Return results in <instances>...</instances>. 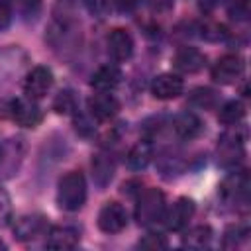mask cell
Listing matches in <instances>:
<instances>
[{
    "label": "cell",
    "mask_w": 251,
    "mask_h": 251,
    "mask_svg": "<svg viewBox=\"0 0 251 251\" xmlns=\"http://www.w3.org/2000/svg\"><path fill=\"white\" fill-rule=\"evenodd\" d=\"M114 173H116V161L110 153L94 155V159H92V180L100 190L106 188L112 182Z\"/></svg>",
    "instance_id": "ac0fdd59"
},
{
    "label": "cell",
    "mask_w": 251,
    "mask_h": 251,
    "mask_svg": "<svg viewBox=\"0 0 251 251\" xmlns=\"http://www.w3.org/2000/svg\"><path fill=\"white\" fill-rule=\"evenodd\" d=\"M12 4L25 22L35 20L41 12V0H12Z\"/></svg>",
    "instance_id": "cb8c5ba5"
},
{
    "label": "cell",
    "mask_w": 251,
    "mask_h": 251,
    "mask_svg": "<svg viewBox=\"0 0 251 251\" xmlns=\"http://www.w3.org/2000/svg\"><path fill=\"white\" fill-rule=\"evenodd\" d=\"M243 116H245V106H243V102H239V100H229V102H226L222 108H220V122L224 124V126H235V124H239L241 120H243Z\"/></svg>",
    "instance_id": "7402d4cb"
},
{
    "label": "cell",
    "mask_w": 251,
    "mask_h": 251,
    "mask_svg": "<svg viewBox=\"0 0 251 251\" xmlns=\"http://www.w3.org/2000/svg\"><path fill=\"white\" fill-rule=\"evenodd\" d=\"M126 226H127V212L120 202L112 200V202H106L100 208V212H98V227L104 233H120Z\"/></svg>",
    "instance_id": "9c48e42d"
},
{
    "label": "cell",
    "mask_w": 251,
    "mask_h": 251,
    "mask_svg": "<svg viewBox=\"0 0 251 251\" xmlns=\"http://www.w3.org/2000/svg\"><path fill=\"white\" fill-rule=\"evenodd\" d=\"M243 69H245L243 59L235 53H229V55L220 57L214 63L210 75H212V80L218 84H233L243 75Z\"/></svg>",
    "instance_id": "8992f818"
},
{
    "label": "cell",
    "mask_w": 251,
    "mask_h": 251,
    "mask_svg": "<svg viewBox=\"0 0 251 251\" xmlns=\"http://www.w3.org/2000/svg\"><path fill=\"white\" fill-rule=\"evenodd\" d=\"M245 155V129L235 124L227 126V129L218 139V165L226 169H235L243 161Z\"/></svg>",
    "instance_id": "3957f363"
},
{
    "label": "cell",
    "mask_w": 251,
    "mask_h": 251,
    "mask_svg": "<svg viewBox=\"0 0 251 251\" xmlns=\"http://www.w3.org/2000/svg\"><path fill=\"white\" fill-rule=\"evenodd\" d=\"M86 202V178L78 171H69L59 178L57 204L65 212H78Z\"/></svg>",
    "instance_id": "7a4b0ae2"
},
{
    "label": "cell",
    "mask_w": 251,
    "mask_h": 251,
    "mask_svg": "<svg viewBox=\"0 0 251 251\" xmlns=\"http://www.w3.org/2000/svg\"><path fill=\"white\" fill-rule=\"evenodd\" d=\"M4 157H6V143L0 141V171H2V165H4Z\"/></svg>",
    "instance_id": "d6a6232c"
},
{
    "label": "cell",
    "mask_w": 251,
    "mask_h": 251,
    "mask_svg": "<svg viewBox=\"0 0 251 251\" xmlns=\"http://www.w3.org/2000/svg\"><path fill=\"white\" fill-rule=\"evenodd\" d=\"M14 18V4L12 0H0V31H4Z\"/></svg>",
    "instance_id": "f546056e"
},
{
    "label": "cell",
    "mask_w": 251,
    "mask_h": 251,
    "mask_svg": "<svg viewBox=\"0 0 251 251\" xmlns=\"http://www.w3.org/2000/svg\"><path fill=\"white\" fill-rule=\"evenodd\" d=\"M47 220L39 214H24V216H18L12 224V231H14V237L18 241H33L37 239L39 235H45L47 233Z\"/></svg>",
    "instance_id": "ba28073f"
},
{
    "label": "cell",
    "mask_w": 251,
    "mask_h": 251,
    "mask_svg": "<svg viewBox=\"0 0 251 251\" xmlns=\"http://www.w3.org/2000/svg\"><path fill=\"white\" fill-rule=\"evenodd\" d=\"M216 4H218V0H198V6L202 12H210Z\"/></svg>",
    "instance_id": "1f68e13d"
},
{
    "label": "cell",
    "mask_w": 251,
    "mask_h": 251,
    "mask_svg": "<svg viewBox=\"0 0 251 251\" xmlns=\"http://www.w3.org/2000/svg\"><path fill=\"white\" fill-rule=\"evenodd\" d=\"M212 241V229L208 226H196L182 235V245L188 249H204Z\"/></svg>",
    "instance_id": "ffe728a7"
},
{
    "label": "cell",
    "mask_w": 251,
    "mask_h": 251,
    "mask_svg": "<svg viewBox=\"0 0 251 251\" xmlns=\"http://www.w3.org/2000/svg\"><path fill=\"white\" fill-rule=\"evenodd\" d=\"M51 86H53V73L45 65L33 67L24 78V94L33 100L43 98L51 90Z\"/></svg>",
    "instance_id": "52a82bcc"
},
{
    "label": "cell",
    "mask_w": 251,
    "mask_h": 251,
    "mask_svg": "<svg viewBox=\"0 0 251 251\" xmlns=\"http://www.w3.org/2000/svg\"><path fill=\"white\" fill-rule=\"evenodd\" d=\"M53 110L63 116H75L78 110H76V96L73 94V90H61L53 98Z\"/></svg>",
    "instance_id": "603a6c76"
},
{
    "label": "cell",
    "mask_w": 251,
    "mask_h": 251,
    "mask_svg": "<svg viewBox=\"0 0 251 251\" xmlns=\"http://www.w3.org/2000/svg\"><path fill=\"white\" fill-rule=\"evenodd\" d=\"M45 235H47L45 245L51 247V249H73L80 241V233L73 226H57V227H51V229H47Z\"/></svg>",
    "instance_id": "2e32d148"
},
{
    "label": "cell",
    "mask_w": 251,
    "mask_h": 251,
    "mask_svg": "<svg viewBox=\"0 0 251 251\" xmlns=\"http://www.w3.org/2000/svg\"><path fill=\"white\" fill-rule=\"evenodd\" d=\"M194 216V202L186 196L178 198L169 210H165V216H163V222L167 226V229L171 231H182L188 222L192 220Z\"/></svg>",
    "instance_id": "30bf717a"
},
{
    "label": "cell",
    "mask_w": 251,
    "mask_h": 251,
    "mask_svg": "<svg viewBox=\"0 0 251 251\" xmlns=\"http://www.w3.org/2000/svg\"><path fill=\"white\" fill-rule=\"evenodd\" d=\"M12 218V202L4 186L0 184V226H6Z\"/></svg>",
    "instance_id": "f1b7e54d"
},
{
    "label": "cell",
    "mask_w": 251,
    "mask_h": 251,
    "mask_svg": "<svg viewBox=\"0 0 251 251\" xmlns=\"http://www.w3.org/2000/svg\"><path fill=\"white\" fill-rule=\"evenodd\" d=\"M249 0H231V4H229V16L233 18V20H239V22H243V20H247L249 18Z\"/></svg>",
    "instance_id": "83f0119b"
},
{
    "label": "cell",
    "mask_w": 251,
    "mask_h": 251,
    "mask_svg": "<svg viewBox=\"0 0 251 251\" xmlns=\"http://www.w3.org/2000/svg\"><path fill=\"white\" fill-rule=\"evenodd\" d=\"M120 110V102L114 94L110 92H96L88 98V114L96 122H106L114 118Z\"/></svg>",
    "instance_id": "7c38bea8"
},
{
    "label": "cell",
    "mask_w": 251,
    "mask_h": 251,
    "mask_svg": "<svg viewBox=\"0 0 251 251\" xmlns=\"http://www.w3.org/2000/svg\"><path fill=\"white\" fill-rule=\"evenodd\" d=\"M153 159V147L149 141H137L127 153V167L131 171H143Z\"/></svg>",
    "instance_id": "d6986e66"
},
{
    "label": "cell",
    "mask_w": 251,
    "mask_h": 251,
    "mask_svg": "<svg viewBox=\"0 0 251 251\" xmlns=\"http://www.w3.org/2000/svg\"><path fill=\"white\" fill-rule=\"evenodd\" d=\"M139 247H143V249H165L169 243H167V239H165V235L163 233H155V231H149L143 239H139V243H137Z\"/></svg>",
    "instance_id": "4316f807"
},
{
    "label": "cell",
    "mask_w": 251,
    "mask_h": 251,
    "mask_svg": "<svg viewBox=\"0 0 251 251\" xmlns=\"http://www.w3.org/2000/svg\"><path fill=\"white\" fill-rule=\"evenodd\" d=\"M0 249H6V243H4L2 239H0Z\"/></svg>",
    "instance_id": "836d02e7"
},
{
    "label": "cell",
    "mask_w": 251,
    "mask_h": 251,
    "mask_svg": "<svg viewBox=\"0 0 251 251\" xmlns=\"http://www.w3.org/2000/svg\"><path fill=\"white\" fill-rule=\"evenodd\" d=\"M247 227L245 226H229L227 229H226V233H224V247H235V245H239L245 237H247Z\"/></svg>",
    "instance_id": "d4e9b609"
},
{
    "label": "cell",
    "mask_w": 251,
    "mask_h": 251,
    "mask_svg": "<svg viewBox=\"0 0 251 251\" xmlns=\"http://www.w3.org/2000/svg\"><path fill=\"white\" fill-rule=\"evenodd\" d=\"M108 53L114 61L122 63L133 55V39L124 27H116L108 35Z\"/></svg>",
    "instance_id": "4fadbf2b"
},
{
    "label": "cell",
    "mask_w": 251,
    "mask_h": 251,
    "mask_svg": "<svg viewBox=\"0 0 251 251\" xmlns=\"http://www.w3.org/2000/svg\"><path fill=\"white\" fill-rule=\"evenodd\" d=\"M249 173L245 169H229V173L226 175V178L220 184V196L224 200V204H227L231 210H247L249 206Z\"/></svg>",
    "instance_id": "6da1fadb"
},
{
    "label": "cell",
    "mask_w": 251,
    "mask_h": 251,
    "mask_svg": "<svg viewBox=\"0 0 251 251\" xmlns=\"http://www.w3.org/2000/svg\"><path fill=\"white\" fill-rule=\"evenodd\" d=\"M184 90V82L175 73H161L151 80V94L157 100H173L180 96Z\"/></svg>",
    "instance_id": "8fae6325"
},
{
    "label": "cell",
    "mask_w": 251,
    "mask_h": 251,
    "mask_svg": "<svg viewBox=\"0 0 251 251\" xmlns=\"http://www.w3.org/2000/svg\"><path fill=\"white\" fill-rule=\"evenodd\" d=\"M122 82V71L118 65H102L98 67L90 76V86L96 92H112Z\"/></svg>",
    "instance_id": "9a60e30c"
},
{
    "label": "cell",
    "mask_w": 251,
    "mask_h": 251,
    "mask_svg": "<svg viewBox=\"0 0 251 251\" xmlns=\"http://www.w3.org/2000/svg\"><path fill=\"white\" fill-rule=\"evenodd\" d=\"M75 127L80 135H92L96 131V120L90 114H75Z\"/></svg>",
    "instance_id": "484cf974"
},
{
    "label": "cell",
    "mask_w": 251,
    "mask_h": 251,
    "mask_svg": "<svg viewBox=\"0 0 251 251\" xmlns=\"http://www.w3.org/2000/svg\"><path fill=\"white\" fill-rule=\"evenodd\" d=\"M173 63H175V69L180 73H198L206 65V55L196 47L184 45L175 53Z\"/></svg>",
    "instance_id": "5bb4252c"
},
{
    "label": "cell",
    "mask_w": 251,
    "mask_h": 251,
    "mask_svg": "<svg viewBox=\"0 0 251 251\" xmlns=\"http://www.w3.org/2000/svg\"><path fill=\"white\" fill-rule=\"evenodd\" d=\"M171 129L178 139H194L202 131V122L192 112H180L171 120Z\"/></svg>",
    "instance_id": "e0dca14e"
},
{
    "label": "cell",
    "mask_w": 251,
    "mask_h": 251,
    "mask_svg": "<svg viewBox=\"0 0 251 251\" xmlns=\"http://www.w3.org/2000/svg\"><path fill=\"white\" fill-rule=\"evenodd\" d=\"M165 194L157 188H145L137 192V202H135V220L139 226H153L163 220L165 216Z\"/></svg>",
    "instance_id": "277c9868"
},
{
    "label": "cell",
    "mask_w": 251,
    "mask_h": 251,
    "mask_svg": "<svg viewBox=\"0 0 251 251\" xmlns=\"http://www.w3.org/2000/svg\"><path fill=\"white\" fill-rule=\"evenodd\" d=\"M188 104L198 108V110H210V108H214L218 104V94L212 88L200 86V88H194L188 94Z\"/></svg>",
    "instance_id": "44dd1931"
},
{
    "label": "cell",
    "mask_w": 251,
    "mask_h": 251,
    "mask_svg": "<svg viewBox=\"0 0 251 251\" xmlns=\"http://www.w3.org/2000/svg\"><path fill=\"white\" fill-rule=\"evenodd\" d=\"M8 112H10V118L18 126L27 127V129L37 127L41 124V120H43V114H41V108H39L37 100L27 98V96L12 100L10 106H8Z\"/></svg>",
    "instance_id": "5b68a950"
},
{
    "label": "cell",
    "mask_w": 251,
    "mask_h": 251,
    "mask_svg": "<svg viewBox=\"0 0 251 251\" xmlns=\"http://www.w3.org/2000/svg\"><path fill=\"white\" fill-rule=\"evenodd\" d=\"M108 4H112L114 10L120 12V14H131V12L137 8L139 0H110Z\"/></svg>",
    "instance_id": "4dcf8cb0"
}]
</instances>
